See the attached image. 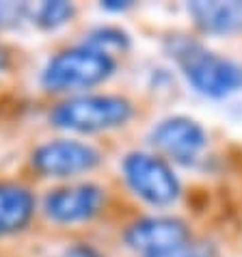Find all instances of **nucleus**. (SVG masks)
<instances>
[{"mask_svg": "<svg viewBox=\"0 0 242 257\" xmlns=\"http://www.w3.org/2000/svg\"><path fill=\"white\" fill-rule=\"evenodd\" d=\"M112 69H115V61L110 59V54L84 46L56 54L46 65L41 82L50 91L87 89L106 80Z\"/></svg>", "mask_w": 242, "mask_h": 257, "instance_id": "nucleus-1", "label": "nucleus"}, {"mask_svg": "<svg viewBox=\"0 0 242 257\" xmlns=\"http://www.w3.org/2000/svg\"><path fill=\"white\" fill-rule=\"evenodd\" d=\"M132 117V106L124 97L115 95H84L59 104L50 121L63 130L99 132L124 125Z\"/></svg>", "mask_w": 242, "mask_h": 257, "instance_id": "nucleus-2", "label": "nucleus"}, {"mask_svg": "<svg viewBox=\"0 0 242 257\" xmlns=\"http://www.w3.org/2000/svg\"><path fill=\"white\" fill-rule=\"evenodd\" d=\"M175 56L186 74L188 82L208 97H225L242 89V67L199 48L195 44H184L175 48Z\"/></svg>", "mask_w": 242, "mask_h": 257, "instance_id": "nucleus-3", "label": "nucleus"}, {"mask_svg": "<svg viewBox=\"0 0 242 257\" xmlns=\"http://www.w3.org/2000/svg\"><path fill=\"white\" fill-rule=\"evenodd\" d=\"M124 173L130 188L154 205H169L180 195V182L173 171L149 154H130L124 160Z\"/></svg>", "mask_w": 242, "mask_h": 257, "instance_id": "nucleus-4", "label": "nucleus"}, {"mask_svg": "<svg viewBox=\"0 0 242 257\" xmlns=\"http://www.w3.org/2000/svg\"><path fill=\"white\" fill-rule=\"evenodd\" d=\"M99 162L93 147L78 141H56L41 145L33 156V164L39 173L50 177H67L91 171Z\"/></svg>", "mask_w": 242, "mask_h": 257, "instance_id": "nucleus-5", "label": "nucleus"}, {"mask_svg": "<svg viewBox=\"0 0 242 257\" xmlns=\"http://www.w3.org/2000/svg\"><path fill=\"white\" fill-rule=\"evenodd\" d=\"M152 145L173 160L188 164L203 152V147L208 145V137L197 121L186 117H171L154 127Z\"/></svg>", "mask_w": 242, "mask_h": 257, "instance_id": "nucleus-6", "label": "nucleus"}, {"mask_svg": "<svg viewBox=\"0 0 242 257\" xmlns=\"http://www.w3.org/2000/svg\"><path fill=\"white\" fill-rule=\"evenodd\" d=\"M188 240V227L177 218H143L130 227L126 235L128 246L147 255L165 253L184 246Z\"/></svg>", "mask_w": 242, "mask_h": 257, "instance_id": "nucleus-7", "label": "nucleus"}, {"mask_svg": "<svg viewBox=\"0 0 242 257\" xmlns=\"http://www.w3.org/2000/svg\"><path fill=\"white\" fill-rule=\"evenodd\" d=\"M102 201V190L93 184L59 188L46 197V214L56 223H80L95 216Z\"/></svg>", "mask_w": 242, "mask_h": 257, "instance_id": "nucleus-8", "label": "nucleus"}, {"mask_svg": "<svg viewBox=\"0 0 242 257\" xmlns=\"http://www.w3.org/2000/svg\"><path fill=\"white\" fill-rule=\"evenodd\" d=\"M188 11L195 18L197 26L203 28L205 33L227 35L242 31V3H238V0H233V3L197 0V3L188 5Z\"/></svg>", "mask_w": 242, "mask_h": 257, "instance_id": "nucleus-9", "label": "nucleus"}, {"mask_svg": "<svg viewBox=\"0 0 242 257\" xmlns=\"http://www.w3.org/2000/svg\"><path fill=\"white\" fill-rule=\"evenodd\" d=\"M35 199L31 190L16 184H0V235L20 231L31 220Z\"/></svg>", "mask_w": 242, "mask_h": 257, "instance_id": "nucleus-10", "label": "nucleus"}, {"mask_svg": "<svg viewBox=\"0 0 242 257\" xmlns=\"http://www.w3.org/2000/svg\"><path fill=\"white\" fill-rule=\"evenodd\" d=\"M128 46H130V39H128V35L124 31H119V28H97L87 39V48H93L104 54H108V48L126 50Z\"/></svg>", "mask_w": 242, "mask_h": 257, "instance_id": "nucleus-11", "label": "nucleus"}, {"mask_svg": "<svg viewBox=\"0 0 242 257\" xmlns=\"http://www.w3.org/2000/svg\"><path fill=\"white\" fill-rule=\"evenodd\" d=\"M72 16H74V7L69 3H63V0H56V3H46L41 7L37 13V22L44 28H56L65 24Z\"/></svg>", "mask_w": 242, "mask_h": 257, "instance_id": "nucleus-12", "label": "nucleus"}, {"mask_svg": "<svg viewBox=\"0 0 242 257\" xmlns=\"http://www.w3.org/2000/svg\"><path fill=\"white\" fill-rule=\"evenodd\" d=\"M63 257H102V255L89 244H74L63 253Z\"/></svg>", "mask_w": 242, "mask_h": 257, "instance_id": "nucleus-13", "label": "nucleus"}, {"mask_svg": "<svg viewBox=\"0 0 242 257\" xmlns=\"http://www.w3.org/2000/svg\"><path fill=\"white\" fill-rule=\"evenodd\" d=\"M147 257H201V255H199L195 248H190V244H184V246L171 248V251L156 253V255H147Z\"/></svg>", "mask_w": 242, "mask_h": 257, "instance_id": "nucleus-14", "label": "nucleus"}, {"mask_svg": "<svg viewBox=\"0 0 242 257\" xmlns=\"http://www.w3.org/2000/svg\"><path fill=\"white\" fill-rule=\"evenodd\" d=\"M102 7H104V9H115V11H119V9H128L130 3H117V0H110V3H104Z\"/></svg>", "mask_w": 242, "mask_h": 257, "instance_id": "nucleus-15", "label": "nucleus"}]
</instances>
